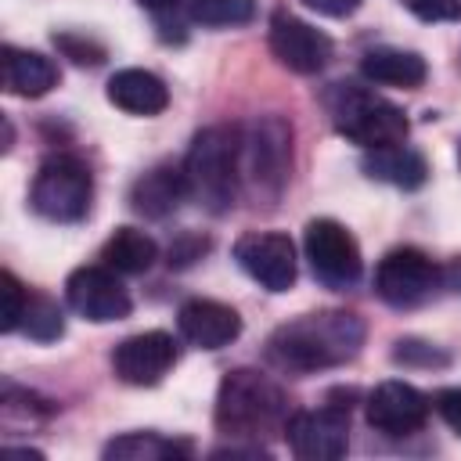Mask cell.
Segmentation results:
<instances>
[{
	"mask_svg": "<svg viewBox=\"0 0 461 461\" xmlns=\"http://www.w3.org/2000/svg\"><path fill=\"white\" fill-rule=\"evenodd\" d=\"M209 249V241L205 238H198V234H184L173 249H169V267H187V263H194V259H202V252Z\"/></svg>",
	"mask_w": 461,
	"mask_h": 461,
	"instance_id": "f546056e",
	"label": "cell"
},
{
	"mask_svg": "<svg viewBox=\"0 0 461 461\" xmlns=\"http://www.w3.org/2000/svg\"><path fill=\"white\" fill-rule=\"evenodd\" d=\"M216 429L230 439H245V443H259L263 436L285 432L288 425V396L285 389L252 367H234L223 375L220 389H216Z\"/></svg>",
	"mask_w": 461,
	"mask_h": 461,
	"instance_id": "7a4b0ae2",
	"label": "cell"
},
{
	"mask_svg": "<svg viewBox=\"0 0 461 461\" xmlns=\"http://www.w3.org/2000/svg\"><path fill=\"white\" fill-rule=\"evenodd\" d=\"M176 364V339L169 331H137L112 353V371L126 385H158Z\"/></svg>",
	"mask_w": 461,
	"mask_h": 461,
	"instance_id": "5bb4252c",
	"label": "cell"
},
{
	"mask_svg": "<svg viewBox=\"0 0 461 461\" xmlns=\"http://www.w3.org/2000/svg\"><path fill=\"white\" fill-rule=\"evenodd\" d=\"M364 317L353 310H313L285 321L267 339V360L292 375H313L349 364L364 346Z\"/></svg>",
	"mask_w": 461,
	"mask_h": 461,
	"instance_id": "6da1fadb",
	"label": "cell"
},
{
	"mask_svg": "<svg viewBox=\"0 0 461 461\" xmlns=\"http://www.w3.org/2000/svg\"><path fill=\"white\" fill-rule=\"evenodd\" d=\"M393 360L403 367H447L450 364V357L443 349H436L432 342H421V339H396Z\"/></svg>",
	"mask_w": 461,
	"mask_h": 461,
	"instance_id": "d4e9b609",
	"label": "cell"
},
{
	"mask_svg": "<svg viewBox=\"0 0 461 461\" xmlns=\"http://www.w3.org/2000/svg\"><path fill=\"white\" fill-rule=\"evenodd\" d=\"M184 198H191L184 166H169V162L148 169V173L137 176L133 187H130V205H133V212H140V216H148V220H166L169 212L180 209Z\"/></svg>",
	"mask_w": 461,
	"mask_h": 461,
	"instance_id": "2e32d148",
	"label": "cell"
},
{
	"mask_svg": "<svg viewBox=\"0 0 461 461\" xmlns=\"http://www.w3.org/2000/svg\"><path fill=\"white\" fill-rule=\"evenodd\" d=\"M180 457H191V443L158 432H126L104 447V461H180Z\"/></svg>",
	"mask_w": 461,
	"mask_h": 461,
	"instance_id": "7402d4cb",
	"label": "cell"
},
{
	"mask_svg": "<svg viewBox=\"0 0 461 461\" xmlns=\"http://www.w3.org/2000/svg\"><path fill=\"white\" fill-rule=\"evenodd\" d=\"M108 101L130 115H158L169 104V86L148 68H119L108 79Z\"/></svg>",
	"mask_w": 461,
	"mask_h": 461,
	"instance_id": "ac0fdd59",
	"label": "cell"
},
{
	"mask_svg": "<svg viewBox=\"0 0 461 461\" xmlns=\"http://www.w3.org/2000/svg\"><path fill=\"white\" fill-rule=\"evenodd\" d=\"M4 454H7V457H32V461L43 457L40 450H29V447H4Z\"/></svg>",
	"mask_w": 461,
	"mask_h": 461,
	"instance_id": "d6a6232c",
	"label": "cell"
},
{
	"mask_svg": "<svg viewBox=\"0 0 461 461\" xmlns=\"http://www.w3.org/2000/svg\"><path fill=\"white\" fill-rule=\"evenodd\" d=\"M432 407H436V411H439V418H443V421L461 436V385H447V389H439Z\"/></svg>",
	"mask_w": 461,
	"mask_h": 461,
	"instance_id": "f1b7e54d",
	"label": "cell"
},
{
	"mask_svg": "<svg viewBox=\"0 0 461 461\" xmlns=\"http://www.w3.org/2000/svg\"><path fill=\"white\" fill-rule=\"evenodd\" d=\"M187 18L209 29L245 25L256 18V0H187Z\"/></svg>",
	"mask_w": 461,
	"mask_h": 461,
	"instance_id": "603a6c76",
	"label": "cell"
},
{
	"mask_svg": "<svg viewBox=\"0 0 461 461\" xmlns=\"http://www.w3.org/2000/svg\"><path fill=\"white\" fill-rule=\"evenodd\" d=\"M65 299L79 317H86L94 324L122 321L133 310V299H130V292L122 288V281L112 267H79V270H72L68 281H65Z\"/></svg>",
	"mask_w": 461,
	"mask_h": 461,
	"instance_id": "8fae6325",
	"label": "cell"
},
{
	"mask_svg": "<svg viewBox=\"0 0 461 461\" xmlns=\"http://www.w3.org/2000/svg\"><path fill=\"white\" fill-rule=\"evenodd\" d=\"M180 335L198 349H223L241 335V317L234 306L216 299H187L176 310Z\"/></svg>",
	"mask_w": 461,
	"mask_h": 461,
	"instance_id": "9a60e30c",
	"label": "cell"
},
{
	"mask_svg": "<svg viewBox=\"0 0 461 461\" xmlns=\"http://www.w3.org/2000/svg\"><path fill=\"white\" fill-rule=\"evenodd\" d=\"M238 267L267 292H288L295 285V245L281 230H249L234 241Z\"/></svg>",
	"mask_w": 461,
	"mask_h": 461,
	"instance_id": "30bf717a",
	"label": "cell"
},
{
	"mask_svg": "<svg viewBox=\"0 0 461 461\" xmlns=\"http://www.w3.org/2000/svg\"><path fill=\"white\" fill-rule=\"evenodd\" d=\"M29 202L50 223H79L94 202V176L86 162L76 155H50L32 176Z\"/></svg>",
	"mask_w": 461,
	"mask_h": 461,
	"instance_id": "8992f818",
	"label": "cell"
},
{
	"mask_svg": "<svg viewBox=\"0 0 461 461\" xmlns=\"http://www.w3.org/2000/svg\"><path fill=\"white\" fill-rule=\"evenodd\" d=\"M364 173L371 180L393 184L400 191H414L429 180V162L421 151H414L407 144H389V148H371L364 155Z\"/></svg>",
	"mask_w": 461,
	"mask_h": 461,
	"instance_id": "d6986e66",
	"label": "cell"
},
{
	"mask_svg": "<svg viewBox=\"0 0 461 461\" xmlns=\"http://www.w3.org/2000/svg\"><path fill=\"white\" fill-rule=\"evenodd\" d=\"M54 47H58L65 58H72L76 65H90V68L108 58V50H104L97 40L79 36V32H58V36H54Z\"/></svg>",
	"mask_w": 461,
	"mask_h": 461,
	"instance_id": "484cf974",
	"label": "cell"
},
{
	"mask_svg": "<svg viewBox=\"0 0 461 461\" xmlns=\"http://www.w3.org/2000/svg\"><path fill=\"white\" fill-rule=\"evenodd\" d=\"M144 7H151L155 14H166V11H173L176 7V0H140Z\"/></svg>",
	"mask_w": 461,
	"mask_h": 461,
	"instance_id": "836d02e7",
	"label": "cell"
},
{
	"mask_svg": "<svg viewBox=\"0 0 461 461\" xmlns=\"http://www.w3.org/2000/svg\"><path fill=\"white\" fill-rule=\"evenodd\" d=\"M22 331L36 342H54L65 335V317L61 306L50 295H29L25 313H22Z\"/></svg>",
	"mask_w": 461,
	"mask_h": 461,
	"instance_id": "cb8c5ba5",
	"label": "cell"
},
{
	"mask_svg": "<svg viewBox=\"0 0 461 461\" xmlns=\"http://www.w3.org/2000/svg\"><path fill=\"white\" fill-rule=\"evenodd\" d=\"M303 249H306L313 277L321 285L335 288V292L353 288L360 281V274H364V256H360L357 238L331 216H317V220L306 223Z\"/></svg>",
	"mask_w": 461,
	"mask_h": 461,
	"instance_id": "52a82bcc",
	"label": "cell"
},
{
	"mask_svg": "<svg viewBox=\"0 0 461 461\" xmlns=\"http://www.w3.org/2000/svg\"><path fill=\"white\" fill-rule=\"evenodd\" d=\"M360 72H364V79H371V83L414 90V86L425 83L429 65H425L421 54L403 50V47H375V50H367V54L360 58Z\"/></svg>",
	"mask_w": 461,
	"mask_h": 461,
	"instance_id": "ffe728a7",
	"label": "cell"
},
{
	"mask_svg": "<svg viewBox=\"0 0 461 461\" xmlns=\"http://www.w3.org/2000/svg\"><path fill=\"white\" fill-rule=\"evenodd\" d=\"M270 50L285 68H292L299 76H313L331 61L335 43H331L328 32L313 29L310 22L277 11L270 18Z\"/></svg>",
	"mask_w": 461,
	"mask_h": 461,
	"instance_id": "4fadbf2b",
	"label": "cell"
},
{
	"mask_svg": "<svg viewBox=\"0 0 461 461\" xmlns=\"http://www.w3.org/2000/svg\"><path fill=\"white\" fill-rule=\"evenodd\" d=\"M292 176V122L281 115H259L241 130V184L263 198H277Z\"/></svg>",
	"mask_w": 461,
	"mask_h": 461,
	"instance_id": "5b68a950",
	"label": "cell"
},
{
	"mask_svg": "<svg viewBox=\"0 0 461 461\" xmlns=\"http://www.w3.org/2000/svg\"><path fill=\"white\" fill-rule=\"evenodd\" d=\"M0 292H4V321H0V328L4 331H18L22 328V313H25V303H29V292L22 288V281L11 274V270H4V277H0Z\"/></svg>",
	"mask_w": 461,
	"mask_h": 461,
	"instance_id": "4316f807",
	"label": "cell"
},
{
	"mask_svg": "<svg viewBox=\"0 0 461 461\" xmlns=\"http://www.w3.org/2000/svg\"><path fill=\"white\" fill-rule=\"evenodd\" d=\"M457 162H461V144H457Z\"/></svg>",
	"mask_w": 461,
	"mask_h": 461,
	"instance_id": "e575fe53",
	"label": "cell"
},
{
	"mask_svg": "<svg viewBox=\"0 0 461 461\" xmlns=\"http://www.w3.org/2000/svg\"><path fill=\"white\" fill-rule=\"evenodd\" d=\"M436 288H443V267H436L421 249L400 245L378 259L375 292L382 303L396 310H414L425 299H432Z\"/></svg>",
	"mask_w": 461,
	"mask_h": 461,
	"instance_id": "ba28073f",
	"label": "cell"
},
{
	"mask_svg": "<svg viewBox=\"0 0 461 461\" xmlns=\"http://www.w3.org/2000/svg\"><path fill=\"white\" fill-rule=\"evenodd\" d=\"M184 176L191 198L223 216L241 191V126H205L191 140Z\"/></svg>",
	"mask_w": 461,
	"mask_h": 461,
	"instance_id": "3957f363",
	"label": "cell"
},
{
	"mask_svg": "<svg viewBox=\"0 0 461 461\" xmlns=\"http://www.w3.org/2000/svg\"><path fill=\"white\" fill-rule=\"evenodd\" d=\"M303 4L324 18H349L364 0H303Z\"/></svg>",
	"mask_w": 461,
	"mask_h": 461,
	"instance_id": "4dcf8cb0",
	"label": "cell"
},
{
	"mask_svg": "<svg viewBox=\"0 0 461 461\" xmlns=\"http://www.w3.org/2000/svg\"><path fill=\"white\" fill-rule=\"evenodd\" d=\"M104 267H112L115 274H148L158 259V245L151 234L137 230V227H119L104 249H101Z\"/></svg>",
	"mask_w": 461,
	"mask_h": 461,
	"instance_id": "44dd1931",
	"label": "cell"
},
{
	"mask_svg": "<svg viewBox=\"0 0 461 461\" xmlns=\"http://www.w3.org/2000/svg\"><path fill=\"white\" fill-rule=\"evenodd\" d=\"M4 61V90L14 97H43L58 86V65L40 50H22L7 43L0 50Z\"/></svg>",
	"mask_w": 461,
	"mask_h": 461,
	"instance_id": "e0dca14e",
	"label": "cell"
},
{
	"mask_svg": "<svg viewBox=\"0 0 461 461\" xmlns=\"http://www.w3.org/2000/svg\"><path fill=\"white\" fill-rule=\"evenodd\" d=\"M328 112L335 130L360 144L364 151L371 148H389V144H403L411 133L407 115L385 101L382 94H375L371 86H357V83H335L328 90Z\"/></svg>",
	"mask_w": 461,
	"mask_h": 461,
	"instance_id": "277c9868",
	"label": "cell"
},
{
	"mask_svg": "<svg viewBox=\"0 0 461 461\" xmlns=\"http://www.w3.org/2000/svg\"><path fill=\"white\" fill-rule=\"evenodd\" d=\"M429 414H432V400L418 385L400 378L375 385V393L367 396V425L385 436H411L425 429Z\"/></svg>",
	"mask_w": 461,
	"mask_h": 461,
	"instance_id": "7c38bea8",
	"label": "cell"
},
{
	"mask_svg": "<svg viewBox=\"0 0 461 461\" xmlns=\"http://www.w3.org/2000/svg\"><path fill=\"white\" fill-rule=\"evenodd\" d=\"M403 7L421 22H461V0H403Z\"/></svg>",
	"mask_w": 461,
	"mask_h": 461,
	"instance_id": "83f0119b",
	"label": "cell"
},
{
	"mask_svg": "<svg viewBox=\"0 0 461 461\" xmlns=\"http://www.w3.org/2000/svg\"><path fill=\"white\" fill-rule=\"evenodd\" d=\"M443 288L461 292V256H454V259L443 267Z\"/></svg>",
	"mask_w": 461,
	"mask_h": 461,
	"instance_id": "1f68e13d",
	"label": "cell"
},
{
	"mask_svg": "<svg viewBox=\"0 0 461 461\" xmlns=\"http://www.w3.org/2000/svg\"><path fill=\"white\" fill-rule=\"evenodd\" d=\"M285 439L299 461H339L349 450V407L328 403L295 411L285 425Z\"/></svg>",
	"mask_w": 461,
	"mask_h": 461,
	"instance_id": "9c48e42d",
	"label": "cell"
}]
</instances>
